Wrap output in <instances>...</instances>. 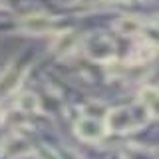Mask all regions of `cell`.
I'll return each instance as SVG.
<instances>
[{"label":"cell","instance_id":"1","mask_svg":"<svg viewBox=\"0 0 159 159\" xmlns=\"http://www.w3.org/2000/svg\"><path fill=\"white\" fill-rule=\"evenodd\" d=\"M147 113L145 109H137L135 107H113L106 113V121H103V127L106 131H113V133H129V131H135L147 121Z\"/></svg>","mask_w":159,"mask_h":159},{"label":"cell","instance_id":"7","mask_svg":"<svg viewBox=\"0 0 159 159\" xmlns=\"http://www.w3.org/2000/svg\"><path fill=\"white\" fill-rule=\"evenodd\" d=\"M24 76H26V68H18V66L8 68L6 72L0 76V98H4V96H8V93H12L14 89H18Z\"/></svg>","mask_w":159,"mask_h":159},{"label":"cell","instance_id":"3","mask_svg":"<svg viewBox=\"0 0 159 159\" xmlns=\"http://www.w3.org/2000/svg\"><path fill=\"white\" fill-rule=\"evenodd\" d=\"M20 30L32 36H44V34H56L58 24L56 20L48 14H28L20 18Z\"/></svg>","mask_w":159,"mask_h":159},{"label":"cell","instance_id":"8","mask_svg":"<svg viewBox=\"0 0 159 159\" xmlns=\"http://www.w3.org/2000/svg\"><path fill=\"white\" fill-rule=\"evenodd\" d=\"M113 30L121 36H139V34L145 30V24L141 22L137 16H119L113 22Z\"/></svg>","mask_w":159,"mask_h":159},{"label":"cell","instance_id":"14","mask_svg":"<svg viewBox=\"0 0 159 159\" xmlns=\"http://www.w3.org/2000/svg\"><path fill=\"white\" fill-rule=\"evenodd\" d=\"M109 2H129V0H109Z\"/></svg>","mask_w":159,"mask_h":159},{"label":"cell","instance_id":"9","mask_svg":"<svg viewBox=\"0 0 159 159\" xmlns=\"http://www.w3.org/2000/svg\"><path fill=\"white\" fill-rule=\"evenodd\" d=\"M157 88L155 86H145L139 92V99L137 103L145 109V113L149 117H155L157 116Z\"/></svg>","mask_w":159,"mask_h":159},{"label":"cell","instance_id":"2","mask_svg":"<svg viewBox=\"0 0 159 159\" xmlns=\"http://www.w3.org/2000/svg\"><path fill=\"white\" fill-rule=\"evenodd\" d=\"M82 50L84 54L99 64H109L116 60V42L107 36V34H89L82 40Z\"/></svg>","mask_w":159,"mask_h":159},{"label":"cell","instance_id":"10","mask_svg":"<svg viewBox=\"0 0 159 159\" xmlns=\"http://www.w3.org/2000/svg\"><path fill=\"white\" fill-rule=\"evenodd\" d=\"M16 107L22 113H38L40 111V99L34 92H24L16 99Z\"/></svg>","mask_w":159,"mask_h":159},{"label":"cell","instance_id":"4","mask_svg":"<svg viewBox=\"0 0 159 159\" xmlns=\"http://www.w3.org/2000/svg\"><path fill=\"white\" fill-rule=\"evenodd\" d=\"M106 127H103L102 121H98L96 117L89 116H82L76 123V135L82 139V141L88 143H99L103 137H106Z\"/></svg>","mask_w":159,"mask_h":159},{"label":"cell","instance_id":"5","mask_svg":"<svg viewBox=\"0 0 159 159\" xmlns=\"http://www.w3.org/2000/svg\"><path fill=\"white\" fill-rule=\"evenodd\" d=\"M82 44V36L76 30H64V32H56L52 38V52L60 58L72 56L74 52Z\"/></svg>","mask_w":159,"mask_h":159},{"label":"cell","instance_id":"11","mask_svg":"<svg viewBox=\"0 0 159 159\" xmlns=\"http://www.w3.org/2000/svg\"><path fill=\"white\" fill-rule=\"evenodd\" d=\"M153 56H155V44L153 42H145L141 46H137L133 50L131 58H127L129 64H143V62H149Z\"/></svg>","mask_w":159,"mask_h":159},{"label":"cell","instance_id":"13","mask_svg":"<svg viewBox=\"0 0 159 159\" xmlns=\"http://www.w3.org/2000/svg\"><path fill=\"white\" fill-rule=\"evenodd\" d=\"M80 2H84V4H93V2H98V0H80Z\"/></svg>","mask_w":159,"mask_h":159},{"label":"cell","instance_id":"6","mask_svg":"<svg viewBox=\"0 0 159 159\" xmlns=\"http://www.w3.org/2000/svg\"><path fill=\"white\" fill-rule=\"evenodd\" d=\"M28 153H32V147L22 135H10L8 139H4L2 147H0V155H6L10 159L24 157Z\"/></svg>","mask_w":159,"mask_h":159},{"label":"cell","instance_id":"12","mask_svg":"<svg viewBox=\"0 0 159 159\" xmlns=\"http://www.w3.org/2000/svg\"><path fill=\"white\" fill-rule=\"evenodd\" d=\"M38 157L40 159H60L56 153L52 151V149H40V151H38Z\"/></svg>","mask_w":159,"mask_h":159},{"label":"cell","instance_id":"15","mask_svg":"<svg viewBox=\"0 0 159 159\" xmlns=\"http://www.w3.org/2000/svg\"><path fill=\"white\" fill-rule=\"evenodd\" d=\"M0 2H2V0H0Z\"/></svg>","mask_w":159,"mask_h":159}]
</instances>
